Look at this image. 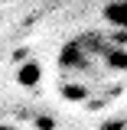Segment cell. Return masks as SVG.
Returning <instances> with one entry per match:
<instances>
[{
  "label": "cell",
  "mask_w": 127,
  "mask_h": 130,
  "mask_svg": "<svg viewBox=\"0 0 127 130\" xmlns=\"http://www.w3.org/2000/svg\"><path fill=\"white\" fill-rule=\"evenodd\" d=\"M39 75H43V68H39V62H26L23 68H20V75H16V81H20L23 88H36V85H39Z\"/></svg>",
  "instance_id": "obj_3"
},
{
  "label": "cell",
  "mask_w": 127,
  "mask_h": 130,
  "mask_svg": "<svg viewBox=\"0 0 127 130\" xmlns=\"http://www.w3.org/2000/svg\"><path fill=\"white\" fill-rule=\"evenodd\" d=\"M91 65H95V55L85 49L81 39H72V42L62 46V52H59V68H62L65 75H85V72H91Z\"/></svg>",
  "instance_id": "obj_1"
},
{
  "label": "cell",
  "mask_w": 127,
  "mask_h": 130,
  "mask_svg": "<svg viewBox=\"0 0 127 130\" xmlns=\"http://www.w3.org/2000/svg\"><path fill=\"white\" fill-rule=\"evenodd\" d=\"M0 130H16V127H7V124H0Z\"/></svg>",
  "instance_id": "obj_4"
},
{
  "label": "cell",
  "mask_w": 127,
  "mask_h": 130,
  "mask_svg": "<svg viewBox=\"0 0 127 130\" xmlns=\"http://www.w3.org/2000/svg\"><path fill=\"white\" fill-rule=\"evenodd\" d=\"M101 16H104V23H111L114 29H127V0H111L101 10Z\"/></svg>",
  "instance_id": "obj_2"
},
{
  "label": "cell",
  "mask_w": 127,
  "mask_h": 130,
  "mask_svg": "<svg viewBox=\"0 0 127 130\" xmlns=\"http://www.w3.org/2000/svg\"><path fill=\"white\" fill-rule=\"evenodd\" d=\"M0 3H7V0H0Z\"/></svg>",
  "instance_id": "obj_5"
}]
</instances>
